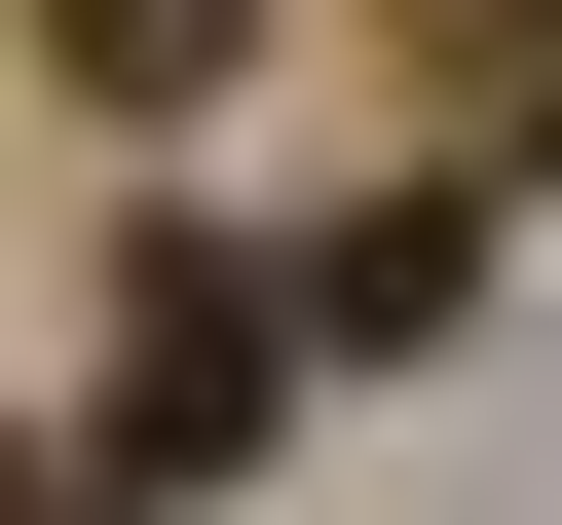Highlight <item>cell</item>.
Returning a JSON list of instances; mask_svg holds the SVG:
<instances>
[{
    "label": "cell",
    "instance_id": "277c9868",
    "mask_svg": "<svg viewBox=\"0 0 562 525\" xmlns=\"http://www.w3.org/2000/svg\"><path fill=\"white\" fill-rule=\"evenodd\" d=\"M0 525H150V488H113V450H0Z\"/></svg>",
    "mask_w": 562,
    "mask_h": 525
},
{
    "label": "cell",
    "instance_id": "7a4b0ae2",
    "mask_svg": "<svg viewBox=\"0 0 562 525\" xmlns=\"http://www.w3.org/2000/svg\"><path fill=\"white\" fill-rule=\"evenodd\" d=\"M450 301H487V225H450V188H375V225H301V338H338V376H375V338H450Z\"/></svg>",
    "mask_w": 562,
    "mask_h": 525
},
{
    "label": "cell",
    "instance_id": "6da1fadb",
    "mask_svg": "<svg viewBox=\"0 0 562 525\" xmlns=\"http://www.w3.org/2000/svg\"><path fill=\"white\" fill-rule=\"evenodd\" d=\"M262 413H301V262H225V225H113V488H225Z\"/></svg>",
    "mask_w": 562,
    "mask_h": 525
},
{
    "label": "cell",
    "instance_id": "3957f363",
    "mask_svg": "<svg viewBox=\"0 0 562 525\" xmlns=\"http://www.w3.org/2000/svg\"><path fill=\"white\" fill-rule=\"evenodd\" d=\"M38 76H76V113H225V76H262V0H38Z\"/></svg>",
    "mask_w": 562,
    "mask_h": 525
}]
</instances>
